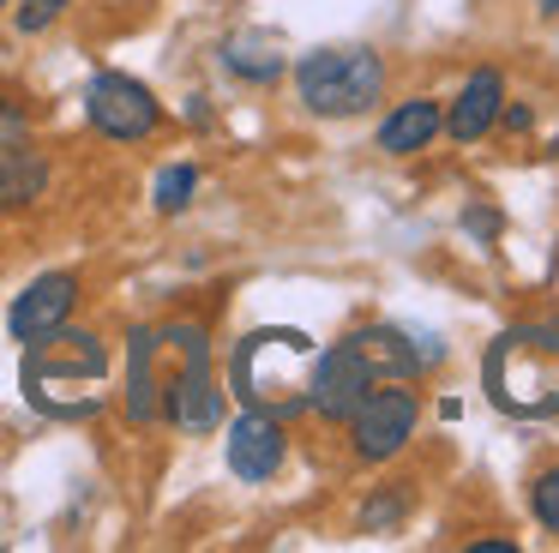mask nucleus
<instances>
[{
	"label": "nucleus",
	"instance_id": "1",
	"mask_svg": "<svg viewBox=\"0 0 559 553\" xmlns=\"http://www.w3.org/2000/svg\"><path fill=\"white\" fill-rule=\"evenodd\" d=\"M313 337L295 325H259L235 343L229 355V391L241 409H265V415H295L307 385V361H313Z\"/></svg>",
	"mask_w": 559,
	"mask_h": 553
},
{
	"label": "nucleus",
	"instance_id": "2",
	"mask_svg": "<svg viewBox=\"0 0 559 553\" xmlns=\"http://www.w3.org/2000/svg\"><path fill=\"white\" fill-rule=\"evenodd\" d=\"M295 96H301L307 115L319 120H355L367 108H379L385 96V55L367 43H331V48H313V55L295 60Z\"/></svg>",
	"mask_w": 559,
	"mask_h": 553
},
{
	"label": "nucleus",
	"instance_id": "3",
	"mask_svg": "<svg viewBox=\"0 0 559 553\" xmlns=\"http://www.w3.org/2000/svg\"><path fill=\"white\" fill-rule=\"evenodd\" d=\"M157 337H163V349H175V373L163 379V421L205 439V433L223 427V409H229V391H223L217 361H211V331L193 319H175Z\"/></svg>",
	"mask_w": 559,
	"mask_h": 553
},
{
	"label": "nucleus",
	"instance_id": "4",
	"mask_svg": "<svg viewBox=\"0 0 559 553\" xmlns=\"http://www.w3.org/2000/svg\"><path fill=\"white\" fill-rule=\"evenodd\" d=\"M109 379V343L97 331H73V319L61 331L25 343V403L37 415L61 421V385H103Z\"/></svg>",
	"mask_w": 559,
	"mask_h": 553
},
{
	"label": "nucleus",
	"instance_id": "5",
	"mask_svg": "<svg viewBox=\"0 0 559 553\" xmlns=\"http://www.w3.org/2000/svg\"><path fill=\"white\" fill-rule=\"evenodd\" d=\"M343 427H349V451L361 457V463H391V457H403L415 439V427H421V391H415V379H379Z\"/></svg>",
	"mask_w": 559,
	"mask_h": 553
},
{
	"label": "nucleus",
	"instance_id": "6",
	"mask_svg": "<svg viewBox=\"0 0 559 553\" xmlns=\"http://www.w3.org/2000/svg\"><path fill=\"white\" fill-rule=\"evenodd\" d=\"M85 120L115 144H145L151 132L163 127V103L145 79L103 67V72H91V84H85Z\"/></svg>",
	"mask_w": 559,
	"mask_h": 553
},
{
	"label": "nucleus",
	"instance_id": "7",
	"mask_svg": "<svg viewBox=\"0 0 559 553\" xmlns=\"http://www.w3.org/2000/svg\"><path fill=\"white\" fill-rule=\"evenodd\" d=\"M481 379H487L493 409H506V415H554L559 409V379L547 367H530V343H523L518 325L506 337H493V349L481 361Z\"/></svg>",
	"mask_w": 559,
	"mask_h": 553
},
{
	"label": "nucleus",
	"instance_id": "8",
	"mask_svg": "<svg viewBox=\"0 0 559 553\" xmlns=\"http://www.w3.org/2000/svg\"><path fill=\"white\" fill-rule=\"evenodd\" d=\"M367 391H373V373L361 367V355H355L349 343L313 349V361H307V385H301V409H313L319 421L343 427V421L361 409Z\"/></svg>",
	"mask_w": 559,
	"mask_h": 553
},
{
	"label": "nucleus",
	"instance_id": "9",
	"mask_svg": "<svg viewBox=\"0 0 559 553\" xmlns=\"http://www.w3.org/2000/svg\"><path fill=\"white\" fill-rule=\"evenodd\" d=\"M343 343L361 355V367L379 379H421L427 367L445 361V343L433 331H415V325H367V331H349Z\"/></svg>",
	"mask_w": 559,
	"mask_h": 553
},
{
	"label": "nucleus",
	"instance_id": "10",
	"mask_svg": "<svg viewBox=\"0 0 559 553\" xmlns=\"http://www.w3.org/2000/svg\"><path fill=\"white\" fill-rule=\"evenodd\" d=\"M283 457H289V433H283V415H265V409H241L223 433V463H229L235 481L247 487H265L277 481Z\"/></svg>",
	"mask_w": 559,
	"mask_h": 553
},
{
	"label": "nucleus",
	"instance_id": "11",
	"mask_svg": "<svg viewBox=\"0 0 559 553\" xmlns=\"http://www.w3.org/2000/svg\"><path fill=\"white\" fill-rule=\"evenodd\" d=\"M73 307H79V276L73 271H43L13 295V307H7V337L25 349V343H37V337L61 331V325L73 319Z\"/></svg>",
	"mask_w": 559,
	"mask_h": 553
},
{
	"label": "nucleus",
	"instance_id": "12",
	"mask_svg": "<svg viewBox=\"0 0 559 553\" xmlns=\"http://www.w3.org/2000/svg\"><path fill=\"white\" fill-rule=\"evenodd\" d=\"M499 103H506V72L499 67H475L463 79V91L445 103V132L457 144H481L499 127Z\"/></svg>",
	"mask_w": 559,
	"mask_h": 553
},
{
	"label": "nucleus",
	"instance_id": "13",
	"mask_svg": "<svg viewBox=\"0 0 559 553\" xmlns=\"http://www.w3.org/2000/svg\"><path fill=\"white\" fill-rule=\"evenodd\" d=\"M157 331L151 325H133L127 331V391H121V409L133 427H151L163 421V379H157Z\"/></svg>",
	"mask_w": 559,
	"mask_h": 553
},
{
	"label": "nucleus",
	"instance_id": "14",
	"mask_svg": "<svg viewBox=\"0 0 559 553\" xmlns=\"http://www.w3.org/2000/svg\"><path fill=\"white\" fill-rule=\"evenodd\" d=\"M439 132H445V103H439V96H409V103H397L379 120L373 144L385 156H415V151H427Z\"/></svg>",
	"mask_w": 559,
	"mask_h": 553
},
{
	"label": "nucleus",
	"instance_id": "15",
	"mask_svg": "<svg viewBox=\"0 0 559 553\" xmlns=\"http://www.w3.org/2000/svg\"><path fill=\"white\" fill-rule=\"evenodd\" d=\"M217 60H223V72H229V79L253 84V91H265V84H277L283 72H289L277 36H265V31H235V36H223V43H217Z\"/></svg>",
	"mask_w": 559,
	"mask_h": 553
},
{
	"label": "nucleus",
	"instance_id": "16",
	"mask_svg": "<svg viewBox=\"0 0 559 553\" xmlns=\"http://www.w3.org/2000/svg\"><path fill=\"white\" fill-rule=\"evenodd\" d=\"M49 180H55V168L37 144L31 139L7 144V151H0V211H31V204L49 192Z\"/></svg>",
	"mask_w": 559,
	"mask_h": 553
},
{
	"label": "nucleus",
	"instance_id": "17",
	"mask_svg": "<svg viewBox=\"0 0 559 553\" xmlns=\"http://www.w3.org/2000/svg\"><path fill=\"white\" fill-rule=\"evenodd\" d=\"M199 192V163H163L157 180H151V204H157V216H181L187 204H193Z\"/></svg>",
	"mask_w": 559,
	"mask_h": 553
},
{
	"label": "nucleus",
	"instance_id": "18",
	"mask_svg": "<svg viewBox=\"0 0 559 553\" xmlns=\"http://www.w3.org/2000/svg\"><path fill=\"white\" fill-rule=\"evenodd\" d=\"M403 511H409V493H403V487H385L373 505H361V529H367V536H391V529L403 523Z\"/></svg>",
	"mask_w": 559,
	"mask_h": 553
},
{
	"label": "nucleus",
	"instance_id": "19",
	"mask_svg": "<svg viewBox=\"0 0 559 553\" xmlns=\"http://www.w3.org/2000/svg\"><path fill=\"white\" fill-rule=\"evenodd\" d=\"M530 511H535V523H542L547 536H559V463L530 481Z\"/></svg>",
	"mask_w": 559,
	"mask_h": 553
},
{
	"label": "nucleus",
	"instance_id": "20",
	"mask_svg": "<svg viewBox=\"0 0 559 553\" xmlns=\"http://www.w3.org/2000/svg\"><path fill=\"white\" fill-rule=\"evenodd\" d=\"M67 7H73V0H19V7H13V31L19 36H43V31L61 24Z\"/></svg>",
	"mask_w": 559,
	"mask_h": 553
},
{
	"label": "nucleus",
	"instance_id": "21",
	"mask_svg": "<svg viewBox=\"0 0 559 553\" xmlns=\"http://www.w3.org/2000/svg\"><path fill=\"white\" fill-rule=\"evenodd\" d=\"M19 139H31V108L19 103V96H0V151L19 144Z\"/></svg>",
	"mask_w": 559,
	"mask_h": 553
},
{
	"label": "nucleus",
	"instance_id": "22",
	"mask_svg": "<svg viewBox=\"0 0 559 553\" xmlns=\"http://www.w3.org/2000/svg\"><path fill=\"white\" fill-rule=\"evenodd\" d=\"M499 127H506L511 139H523V132L535 127V108L530 103H511V96H506V103H499Z\"/></svg>",
	"mask_w": 559,
	"mask_h": 553
},
{
	"label": "nucleus",
	"instance_id": "23",
	"mask_svg": "<svg viewBox=\"0 0 559 553\" xmlns=\"http://www.w3.org/2000/svg\"><path fill=\"white\" fill-rule=\"evenodd\" d=\"M463 228H469L475 240H499V216L487 211V204H475V211H463Z\"/></svg>",
	"mask_w": 559,
	"mask_h": 553
},
{
	"label": "nucleus",
	"instance_id": "24",
	"mask_svg": "<svg viewBox=\"0 0 559 553\" xmlns=\"http://www.w3.org/2000/svg\"><path fill=\"white\" fill-rule=\"evenodd\" d=\"M463 553H518L511 536H481V541H463Z\"/></svg>",
	"mask_w": 559,
	"mask_h": 553
},
{
	"label": "nucleus",
	"instance_id": "25",
	"mask_svg": "<svg viewBox=\"0 0 559 553\" xmlns=\"http://www.w3.org/2000/svg\"><path fill=\"white\" fill-rule=\"evenodd\" d=\"M535 12H542V19H559V0H535Z\"/></svg>",
	"mask_w": 559,
	"mask_h": 553
},
{
	"label": "nucleus",
	"instance_id": "26",
	"mask_svg": "<svg viewBox=\"0 0 559 553\" xmlns=\"http://www.w3.org/2000/svg\"><path fill=\"white\" fill-rule=\"evenodd\" d=\"M547 156H554V163H559V132H554V139H547Z\"/></svg>",
	"mask_w": 559,
	"mask_h": 553
},
{
	"label": "nucleus",
	"instance_id": "27",
	"mask_svg": "<svg viewBox=\"0 0 559 553\" xmlns=\"http://www.w3.org/2000/svg\"><path fill=\"white\" fill-rule=\"evenodd\" d=\"M7 7H13V0H0V12H7Z\"/></svg>",
	"mask_w": 559,
	"mask_h": 553
}]
</instances>
